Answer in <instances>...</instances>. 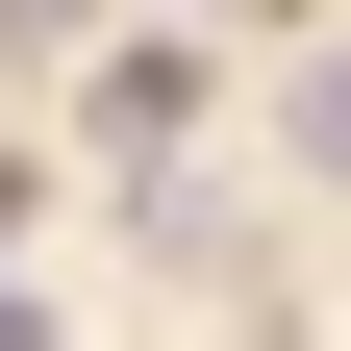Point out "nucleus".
<instances>
[{
    "mask_svg": "<svg viewBox=\"0 0 351 351\" xmlns=\"http://www.w3.org/2000/svg\"><path fill=\"white\" fill-rule=\"evenodd\" d=\"M0 351H51V301H25V276H0Z\"/></svg>",
    "mask_w": 351,
    "mask_h": 351,
    "instance_id": "f257e3e1",
    "label": "nucleus"
},
{
    "mask_svg": "<svg viewBox=\"0 0 351 351\" xmlns=\"http://www.w3.org/2000/svg\"><path fill=\"white\" fill-rule=\"evenodd\" d=\"M0 226H25V151H0Z\"/></svg>",
    "mask_w": 351,
    "mask_h": 351,
    "instance_id": "f03ea898",
    "label": "nucleus"
},
{
    "mask_svg": "<svg viewBox=\"0 0 351 351\" xmlns=\"http://www.w3.org/2000/svg\"><path fill=\"white\" fill-rule=\"evenodd\" d=\"M0 25H51V0H0Z\"/></svg>",
    "mask_w": 351,
    "mask_h": 351,
    "instance_id": "7ed1b4c3",
    "label": "nucleus"
}]
</instances>
